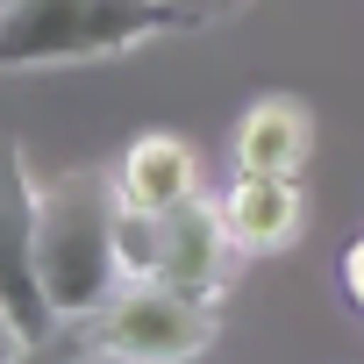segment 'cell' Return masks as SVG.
<instances>
[{"instance_id":"52a82bcc","label":"cell","mask_w":364,"mask_h":364,"mask_svg":"<svg viewBox=\"0 0 364 364\" xmlns=\"http://www.w3.org/2000/svg\"><path fill=\"white\" fill-rule=\"evenodd\" d=\"M314 157V107L293 93H257L229 129V164L264 178H300Z\"/></svg>"},{"instance_id":"ba28073f","label":"cell","mask_w":364,"mask_h":364,"mask_svg":"<svg viewBox=\"0 0 364 364\" xmlns=\"http://www.w3.org/2000/svg\"><path fill=\"white\" fill-rule=\"evenodd\" d=\"M215 200H222V222H229V236H236V250H243V257H279V250H293V243H300V229H307L300 178L236 171Z\"/></svg>"},{"instance_id":"6da1fadb","label":"cell","mask_w":364,"mask_h":364,"mask_svg":"<svg viewBox=\"0 0 364 364\" xmlns=\"http://www.w3.org/2000/svg\"><path fill=\"white\" fill-rule=\"evenodd\" d=\"M36 279L58 314V328H86L122 286V250H114V178L93 164L43 171L36 178Z\"/></svg>"},{"instance_id":"7a4b0ae2","label":"cell","mask_w":364,"mask_h":364,"mask_svg":"<svg viewBox=\"0 0 364 364\" xmlns=\"http://www.w3.org/2000/svg\"><path fill=\"white\" fill-rule=\"evenodd\" d=\"M164 0H0V72H72L186 36Z\"/></svg>"},{"instance_id":"8fae6325","label":"cell","mask_w":364,"mask_h":364,"mask_svg":"<svg viewBox=\"0 0 364 364\" xmlns=\"http://www.w3.org/2000/svg\"><path fill=\"white\" fill-rule=\"evenodd\" d=\"M22 350H29V343H22V328H15V321H8V314H0V364H15V357H22Z\"/></svg>"},{"instance_id":"8992f818","label":"cell","mask_w":364,"mask_h":364,"mask_svg":"<svg viewBox=\"0 0 364 364\" xmlns=\"http://www.w3.org/2000/svg\"><path fill=\"white\" fill-rule=\"evenodd\" d=\"M107 178H114V200H122L129 215H150V222H164V215H178L186 200L208 193L200 150H193L186 136H171V129H143V136L114 157Z\"/></svg>"},{"instance_id":"5b68a950","label":"cell","mask_w":364,"mask_h":364,"mask_svg":"<svg viewBox=\"0 0 364 364\" xmlns=\"http://www.w3.org/2000/svg\"><path fill=\"white\" fill-rule=\"evenodd\" d=\"M236 264H243V250H236V236H229L215 193H200V200H186L178 215L157 222V272H150V279H164V286H178V293H200V300L222 307Z\"/></svg>"},{"instance_id":"3957f363","label":"cell","mask_w":364,"mask_h":364,"mask_svg":"<svg viewBox=\"0 0 364 364\" xmlns=\"http://www.w3.org/2000/svg\"><path fill=\"white\" fill-rule=\"evenodd\" d=\"M86 357L107 364H193L222 336V307L200 293H178L164 279H129L86 328H72Z\"/></svg>"},{"instance_id":"7c38bea8","label":"cell","mask_w":364,"mask_h":364,"mask_svg":"<svg viewBox=\"0 0 364 364\" xmlns=\"http://www.w3.org/2000/svg\"><path fill=\"white\" fill-rule=\"evenodd\" d=\"M15 364H50V350H22V357H15Z\"/></svg>"},{"instance_id":"9c48e42d","label":"cell","mask_w":364,"mask_h":364,"mask_svg":"<svg viewBox=\"0 0 364 364\" xmlns=\"http://www.w3.org/2000/svg\"><path fill=\"white\" fill-rule=\"evenodd\" d=\"M343 300H350V307L364 314V236H357V243L343 250Z\"/></svg>"},{"instance_id":"30bf717a","label":"cell","mask_w":364,"mask_h":364,"mask_svg":"<svg viewBox=\"0 0 364 364\" xmlns=\"http://www.w3.org/2000/svg\"><path fill=\"white\" fill-rule=\"evenodd\" d=\"M164 8H178L193 29H208V22H222V15H236V0H164Z\"/></svg>"},{"instance_id":"277c9868","label":"cell","mask_w":364,"mask_h":364,"mask_svg":"<svg viewBox=\"0 0 364 364\" xmlns=\"http://www.w3.org/2000/svg\"><path fill=\"white\" fill-rule=\"evenodd\" d=\"M0 314L22 328L29 350H50L65 336L36 279V171L22 143H0Z\"/></svg>"}]
</instances>
